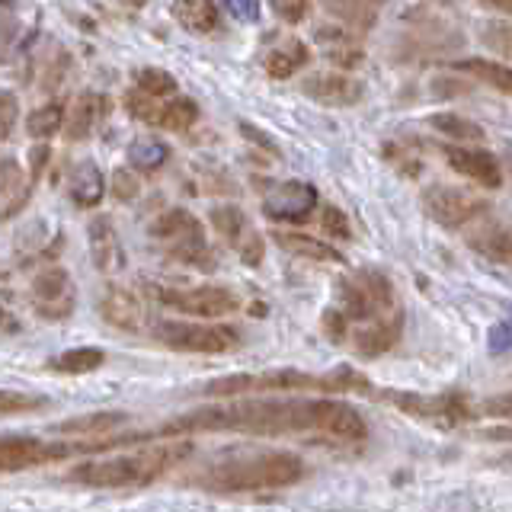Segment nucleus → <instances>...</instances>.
Masks as SVG:
<instances>
[{
  "label": "nucleus",
  "mask_w": 512,
  "mask_h": 512,
  "mask_svg": "<svg viewBox=\"0 0 512 512\" xmlns=\"http://www.w3.org/2000/svg\"><path fill=\"white\" fill-rule=\"evenodd\" d=\"M320 400H240V404L205 407L170 423L164 432L228 429L250 436H285V432H317Z\"/></svg>",
  "instance_id": "1"
},
{
  "label": "nucleus",
  "mask_w": 512,
  "mask_h": 512,
  "mask_svg": "<svg viewBox=\"0 0 512 512\" xmlns=\"http://www.w3.org/2000/svg\"><path fill=\"white\" fill-rule=\"evenodd\" d=\"M192 452L189 442H173V445H160L148 448V452L138 455H112V458H93L77 464L71 471V480L84 487L96 490H138L154 484L157 477H164L176 461L186 458Z\"/></svg>",
  "instance_id": "2"
},
{
  "label": "nucleus",
  "mask_w": 512,
  "mask_h": 512,
  "mask_svg": "<svg viewBox=\"0 0 512 512\" xmlns=\"http://www.w3.org/2000/svg\"><path fill=\"white\" fill-rule=\"evenodd\" d=\"M304 477V461L295 452H256L215 464L202 484L215 493H260L285 490Z\"/></svg>",
  "instance_id": "3"
},
{
  "label": "nucleus",
  "mask_w": 512,
  "mask_h": 512,
  "mask_svg": "<svg viewBox=\"0 0 512 512\" xmlns=\"http://www.w3.org/2000/svg\"><path fill=\"white\" fill-rule=\"evenodd\" d=\"M269 391H368V381L356 372H333V375H308L295 368H279V372H260V375H228L208 381L202 394L205 397H237V394H269Z\"/></svg>",
  "instance_id": "4"
},
{
  "label": "nucleus",
  "mask_w": 512,
  "mask_h": 512,
  "mask_svg": "<svg viewBox=\"0 0 512 512\" xmlns=\"http://www.w3.org/2000/svg\"><path fill=\"white\" fill-rule=\"evenodd\" d=\"M148 234L176 263H186V266H208L212 263V250H208V244H205L202 224L196 215L186 212V208H170V212L157 215L151 221Z\"/></svg>",
  "instance_id": "5"
},
{
  "label": "nucleus",
  "mask_w": 512,
  "mask_h": 512,
  "mask_svg": "<svg viewBox=\"0 0 512 512\" xmlns=\"http://www.w3.org/2000/svg\"><path fill=\"white\" fill-rule=\"evenodd\" d=\"M340 311L349 320H375L394 311V285L378 269H359L336 288Z\"/></svg>",
  "instance_id": "6"
},
{
  "label": "nucleus",
  "mask_w": 512,
  "mask_h": 512,
  "mask_svg": "<svg viewBox=\"0 0 512 512\" xmlns=\"http://www.w3.org/2000/svg\"><path fill=\"white\" fill-rule=\"evenodd\" d=\"M157 340L176 352H196V356H224L240 346V333L221 324H186V320H167L157 327Z\"/></svg>",
  "instance_id": "7"
},
{
  "label": "nucleus",
  "mask_w": 512,
  "mask_h": 512,
  "mask_svg": "<svg viewBox=\"0 0 512 512\" xmlns=\"http://www.w3.org/2000/svg\"><path fill=\"white\" fill-rule=\"evenodd\" d=\"M154 298L167 308L199 317V320H215V317H228L240 308V298L231 288L221 285H199V288H151Z\"/></svg>",
  "instance_id": "8"
},
{
  "label": "nucleus",
  "mask_w": 512,
  "mask_h": 512,
  "mask_svg": "<svg viewBox=\"0 0 512 512\" xmlns=\"http://www.w3.org/2000/svg\"><path fill=\"white\" fill-rule=\"evenodd\" d=\"M423 208L442 228H468L471 221H477L487 212V199H480L471 189L436 183L423 192Z\"/></svg>",
  "instance_id": "9"
},
{
  "label": "nucleus",
  "mask_w": 512,
  "mask_h": 512,
  "mask_svg": "<svg viewBox=\"0 0 512 512\" xmlns=\"http://www.w3.org/2000/svg\"><path fill=\"white\" fill-rule=\"evenodd\" d=\"M391 400L397 410H404L407 416H416V420H426V423H436L442 429H455L461 423H468L471 416H477L468 404L464 394H436V397H426V394H384Z\"/></svg>",
  "instance_id": "10"
},
{
  "label": "nucleus",
  "mask_w": 512,
  "mask_h": 512,
  "mask_svg": "<svg viewBox=\"0 0 512 512\" xmlns=\"http://www.w3.org/2000/svg\"><path fill=\"white\" fill-rule=\"evenodd\" d=\"M32 308L42 320H68L77 304V288L68 276V269L45 266L32 279Z\"/></svg>",
  "instance_id": "11"
},
{
  "label": "nucleus",
  "mask_w": 512,
  "mask_h": 512,
  "mask_svg": "<svg viewBox=\"0 0 512 512\" xmlns=\"http://www.w3.org/2000/svg\"><path fill=\"white\" fill-rule=\"evenodd\" d=\"M314 208H317V189L301 180L279 183L276 189H269L263 199V215L276 224H298L308 218Z\"/></svg>",
  "instance_id": "12"
},
{
  "label": "nucleus",
  "mask_w": 512,
  "mask_h": 512,
  "mask_svg": "<svg viewBox=\"0 0 512 512\" xmlns=\"http://www.w3.org/2000/svg\"><path fill=\"white\" fill-rule=\"evenodd\" d=\"M71 452L74 445H52L36 436H0V474L36 468V464H45L48 458H61Z\"/></svg>",
  "instance_id": "13"
},
{
  "label": "nucleus",
  "mask_w": 512,
  "mask_h": 512,
  "mask_svg": "<svg viewBox=\"0 0 512 512\" xmlns=\"http://www.w3.org/2000/svg\"><path fill=\"white\" fill-rule=\"evenodd\" d=\"M301 90L311 96L314 103L320 106H333V109H346V106H356L365 87L362 80H356L352 74H340V71H327V74H314L301 84Z\"/></svg>",
  "instance_id": "14"
},
{
  "label": "nucleus",
  "mask_w": 512,
  "mask_h": 512,
  "mask_svg": "<svg viewBox=\"0 0 512 512\" xmlns=\"http://www.w3.org/2000/svg\"><path fill=\"white\" fill-rule=\"evenodd\" d=\"M317 432L330 436L336 442H365L368 426L356 407L343 404V400L320 397V416H317Z\"/></svg>",
  "instance_id": "15"
},
{
  "label": "nucleus",
  "mask_w": 512,
  "mask_h": 512,
  "mask_svg": "<svg viewBox=\"0 0 512 512\" xmlns=\"http://www.w3.org/2000/svg\"><path fill=\"white\" fill-rule=\"evenodd\" d=\"M87 237H90V260L93 266L106 272V276H116V272L125 266V247H122V237L116 231L109 215H96L87 224Z\"/></svg>",
  "instance_id": "16"
},
{
  "label": "nucleus",
  "mask_w": 512,
  "mask_h": 512,
  "mask_svg": "<svg viewBox=\"0 0 512 512\" xmlns=\"http://www.w3.org/2000/svg\"><path fill=\"white\" fill-rule=\"evenodd\" d=\"M100 314L109 327L125 330V333H141L144 330V301L125 285H109L100 298Z\"/></svg>",
  "instance_id": "17"
},
{
  "label": "nucleus",
  "mask_w": 512,
  "mask_h": 512,
  "mask_svg": "<svg viewBox=\"0 0 512 512\" xmlns=\"http://www.w3.org/2000/svg\"><path fill=\"white\" fill-rule=\"evenodd\" d=\"M445 160H448V167H452L455 173L468 176V180L477 183V186L496 189V186L503 183L500 160H496L490 151H480V148H468V144H461V148H448Z\"/></svg>",
  "instance_id": "18"
},
{
  "label": "nucleus",
  "mask_w": 512,
  "mask_h": 512,
  "mask_svg": "<svg viewBox=\"0 0 512 512\" xmlns=\"http://www.w3.org/2000/svg\"><path fill=\"white\" fill-rule=\"evenodd\" d=\"M400 330H404V314L391 311L384 317H375L368 327H359L356 333H352V346H356V352L362 359H378L397 346Z\"/></svg>",
  "instance_id": "19"
},
{
  "label": "nucleus",
  "mask_w": 512,
  "mask_h": 512,
  "mask_svg": "<svg viewBox=\"0 0 512 512\" xmlns=\"http://www.w3.org/2000/svg\"><path fill=\"white\" fill-rule=\"evenodd\" d=\"M314 39L320 45V52H324V58L333 64V68H340V71H352V68H359V64L365 61V48L362 42L352 36V32L346 26H320L314 32Z\"/></svg>",
  "instance_id": "20"
},
{
  "label": "nucleus",
  "mask_w": 512,
  "mask_h": 512,
  "mask_svg": "<svg viewBox=\"0 0 512 512\" xmlns=\"http://www.w3.org/2000/svg\"><path fill=\"white\" fill-rule=\"evenodd\" d=\"M106 96L100 93H93V90H84L77 96V100L71 103L68 109V116H64V125H61V132L68 135V141H84L93 135V128L103 122L106 116Z\"/></svg>",
  "instance_id": "21"
},
{
  "label": "nucleus",
  "mask_w": 512,
  "mask_h": 512,
  "mask_svg": "<svg viewBox=\"0 0 512 512\" xmlns=\"http://www.w3.org/2000/svg\"><path fill=\"white\" fill-rule=\"evenodd\" d=\"M29 192H32L29 173L16 164L13 157L0 160V221H10L20 215L29 202Z\"/></svg>",
  "instance_id": "22"
},
{
  "label": "nucleus",
  "mask_w": 512,
  "mask_h": 512,
  "mask_svg": "<svg viewBox=\"0 0 512 512\" xmlns=\"http://www.w3.org/2000/svg\"><path fill=\"white\" fill-rule=\"evenodd\" d=\"M106 192V176L96 160H77L71 170V183H68V196L77 208H96L103 202Z\"/></svg>",
  "instance_id": "23"
},
{
  "label": "nucleus",
  "mask_w": 512,
  "mask_h": 512,
  "mask_svg": "<svg viewBox=\"0 0 512 512\" xmlns=\"http://www.w3.org/2000/svg\"><path fill=\"white\" fill-rule=\"evenodd\" d=\"M468 244L474 253L493 263H512V231L503 221H484L468 231Z\"/></svg>",
  "instance_id": "24"
},
{
  "label": "nucleus",
  "mask_w": 512,
  "mask_h": 512,
  "mask_svg": "<svg viewBox=\"0 0 512 512\" xmlns=\"http://www.w3.org/2000/svg\"><path fill=\"white\" fill-rule=\"evenodd\" d=\"M170 13L186 32H196V36H208L221 26V10L215 0H173Z\"/></svg>",
  "instance_id": "25"
},
{
  "label": "nucleus",
  "mask_w": 512,
  "mask_h": 512,
  "mask_svg": "<svg viewBox=\"0 0 512 512\" xmlns=\"http://www.w3.org/2000/svg\"><path fill=\"white\" fill-rule=\"evenodd\" d=\"M308 61H311L308 45H304L301 39H285V42L269 48L266 58H263V68L272 80H288L292 74H298Z\"/></svg>",
  "instance_id": "26"
},
{
  "label": "nucleus",
  "mask_w": 512,
  "mask_h": 512,
  "mask_svg": "<svg viewBox=\"0 0 512 512\" xmlns=\"http://www.w3.org/2000/svg\"><path fill=\"white\" fill-rule=\"evenodd\" d=\"M272 237H276V244L282 250L295 253V256H304V260H314V263H340L343 260L340 250H333L330 244H324V240H317L311 234H301V231H276Z\"/></svg>",
  "instance_id": "27"
},
{
  "label": "nucleus",
  "mask_w": 512,
  "mask_h": 512,
  "mask_svg": "<svg viewBox=\"0 0 512 512\" xmlns=\"http://www.w3.org/2000/svg\"><path fill=\"white\" fill-rule=\"evenodd\" d=\"M324 7L340 20L346 29H372L378 20L381 0H324Z\"/></svg>",
  "instance_id": "28"
},
{
  "label": "nucleus",
  "mask_w": 512,
  "mask_h": 512,
  "mask_svg": "<svg viewBox=\"0 0 512 512\" xmlns=\"http://www.w3.org/2000/svg\"><path fill=\"white\" fill-rule=\"evenodd\" d=\"M199 122V106L189 100V96H167L164 103H160V112H157V128H164V132H189L192 125Z\"/></svg>",
  "instance_id": "29"
},
{
  "label": "nucleus",
  "mask_w": 512,
  "mask_h": 512,
  "mask_svg": "<svg viewBox=\"0 0 512 512\" xmlns=\"http://www.w3.org/2000/svg\"><path fill=\"white\" fill-rule=\"evenodd\" d=\"M106 362V352L100 346H77L68 352H58V356L48 362V368L58 375H90Z\"/></svg>",
  "instance_id": "30"
},
{
  "label": "nucleus",
  "mask_w": 512,
  "mask_h": 512,
  "mask_svg": "<svg viewBox=\"0 0 512 512\" xmlns=\"http://www.w3.org/2000/svg\"><path fill=\"white\" fill-rule=\"evenodd\" d=\"M170 157V148L160 138H151V135H141L128 144V164L141 173H151V170H160L167 164Z\"/></svg>",
  "instance_id": "31"
},
{
  "label": "nucleus",
  "mask_w": 512,
  "mask_h": 512,
  "mask_svg": "<svg viewBox=\"0 0 512 512\" xmlns=\"http://www.w3.org/2000/svg\"><path fill=\"white\" fill-rule=\"evenodd\" d=\"M125 423V413L119 410H103V413H87V416H74V420H64L55 429L64 436H96V432H109Z\"/></svg>",
  "instance_id": "32"
},
{
  "label": "nucleus",
  "mask_w": 512,
  "mask_h": 512,
  "mask_svg": "<svg viewBox=\"0 0 512 512\" xmlns=\"http://www.w3.org/2000/svg\"><path fill=\"white\" fill-rule=\"evenodd\" d=\"M458 68L468 71L477 80H484V84H490L493 90L512 96V68H509V64L490 61V58H468V61H461Z\"/></svg>",
  "instance_id": "33"
},
{
  "label": "nucleus",
  "mask_w": 512,
  "mask_h": 512,
  "mask_svg": "<svg viewBox=\"0 0 512 512\" xmlns=\"http://www.w3.org/2000/svg\"><path fill=\"white\" fill-rule=\"evenodd\" d=\"M429 125L436 128L439 135L452 138V141H458V144H480V141L487 138V132H484V128H480L477 122L464 119V116H452V112H442V116H432V119H429Z\"/></svg>",
  "instance_id": "34"
},
{
  "label": "nucleus",
  "mask_w": 512,
  "mask_h": 512,
  "mask_svg": "<svg viewBox=\"0 0 512 512\" xmlns=\"http://www.w3.org/2000/svg\"><path fill=\"white\" fill-rule=\"evenodd\" d=\"M208 221H212V228L228 240V244L234 247V240L244 234L250 224H247V215L240 212L237 205H215L212 212H208Z\"/></svg>",
  "instance_id": "35"
},
{
  "label": "nucleus",
  "mask_w": 512,
  "mask_h": 512,
  "mask_svg": "<svg viewBox=\"0 0 512 512\" xmlns=\"http://www.w3.org/2000/svg\"><path fill=\"white\" fill-rule=\"evenodd\" d=\"M61 125H64V109L58 103H48V106H39L32 116L26 119V132L32 138H39V141H48L52 135L61 132Z\"/></svg>",
  "instance_id": "36"
},
{
  "label": "nucleus",
  "mask_w": 512,
  "mask_h": 512,
  "mask_svg": "<svg viewBox=\"0 0 512 512\" xmlns=\"http://www.w3.org/2000/svg\"><path fill=\"white\" fill-rule=\"evenodd\" d=\"M167 96H151V93H144V90H128L125 93V109H128V116H135L138 122H148L154 125L157 122V112H160V103H164Z\"/></svg>",
  "instance_id": "37"
},
{
  "label": "nucleus",
  "mask_w": 512,
  "mask_h": 512,
  "mask_svg": "<svg viewBox=\"0 0 512 512\" xmlns=\"http://www.w3.org/2000/svg\"><path fill=\"white\" fill-rule=\"evenodd\" d=\"M135 87L151 93V96H173L176 93V80L164 68H138L135 71Z\"/></svg>",
  "instance_id": "38"
},
{
  "label": "nucleus",
  "mask_w": 512,
  "mask_h": 512,
  "mask_svg": "<svg viewBox=\"0 0 512 512\" xmlns=\"http://www.w3.org/2000/svg\"><path fill=\"white\" fill-rule=\"evenodd\" d=\"M234 250H237L240 263H244V266H260L263 256H266V240H263V234L256 231V228H247L244 234L234 240Z\"/></svg>",
  "instance_id": "39"
},
{
  "label": "nucleus",
  "mask_w": 512,
  "mask_h": 512,
  "mask_svg": "<svg viewBox=\"0 0 512 512\" xmlns=\"http://www.w3.org/2000/svg\"><path fill=\"white\" fill-rule=\"evenodd\" d=\"M45 407V397L39 394H20V391H4L0 388V413H26Z\"/></svg>",
  "instance_id": "40"
},
{
  "label": "nucleus",
  "mask_w": 512,
  "mask_h": 512,
  "mask_svg": "<svg viewBox=\"0 0 512 512\" xmlns=\"http://www.w3.org/2000/svg\"><path fill=\"white\" fill-rule=\"evenodd\" d=\"M320 228H324L336 240H349L352 237V224H349V218L336 205H327L324 212H320Z\"/></svg>",
  "instance_id": "41"
},
{
  "label": "nucleus",
  "mask_w": 512,
  "mask_h": 512,
  "mask_svg": "<svg viewBox=\"0 0 512 512\" xmlns=\"http://www.w3.org/2000/svg\"><path fill=\"white\" fill-rule=\"evenodd\" d=\"M16 119H20V100L10 90H0V141L13 135Z\"/></svg>",
  "instance_id": "42"
},
{
  "label": "nucleus",
  "mask_w": 512,
  "mask_h": 512,
  "mask_svg": "<svg viewBox=\"0 0 512 512\" xmlns=\"http://www.w3.org/2000/svg\"><path fill=\"white\" fill-rule=\"evenodd\" d=\"M138 176L132 170H116L112 173V196L119 202H135L138 199Z\"/></svg>",
  "instance_id": "43"
},
{
  "label": "nucleus",
  "mask_w": 512,
  "mask_h": 512,
  "mask_svg": "<svg viewBox=\"0 0 512 512\" xmlns=\"http://www.w3.org/2000/svg\"><path fill=\"white\" fill-rule=\"evenodd\" d=\"M320 324H324L327 340H333V343H343L346 336H349V317H346L340 308L324 311V317H320Z\"/></svg>",
  "instance_id": "44"
},
{
  "label": "nucleus",
  "mask_w": 512,
  "mask_h": 512,
  "mask_svg": "<svg viewBox=\"0 0 512 512\" xmlns=\"http://www.w3.org/2000/svg\"><path fill=\"white\" fill-rule=\"evenodd\" d=\"M272 10H276L279 20L285 23H301L304 16H308V7H311V0H269Z\"/></svg>",
  "instance_id": "45"
},
{
  "label": "nucleus",
  "mask_w": 512,
  "mask_h": 512,
  "mask_svg": "<svg viewBox=\"0 0 512 512\" xmlns=\"http://www.w3.org/2000/svg\"><path fill=\"white\" fill-rule=\"evenodd\" d=\"M487 349L493 356H500V352H509L512 349V317L509 320H500L496 327H490L487 333Z\"/></svg>",
  "instance_id": "46"
},
{
  "label": "nucleus",
  "mask_w": 512,
  "mask_h": 512,
  "mask_svg": "<svg viewBox=\"0 0 512 512\" xmlns=\"http://www.w3.org/2000/svg\"><path fill=\"white\" fill-rule=\"evenodd\" d=\"M221 4L240 23H256V20H260V4H256V0H221Z\"/></svg>",
  "instance_id": "47"
},
{
  "label": "nucleus",
  "mask_w": 512,
  "mask_h": 512,
  "mask_svg": "<svg viewBox=\"0 0 512 512\" xmlns=\"http://www.w3.org/2000/svg\"><path fill=\"white\" fill-rule=\"evenodd\" d=\"M487 42H490L493 52H500L503 58L512 61V23L509 26H493L487 32Z\"/></svg>",
  "instance_id": "48"
},
{
  "label": "nucleus",
  "mask_w": 512,
  "mask_h": 512,
  "mask_svg": "<svg viewBox=\"0 0 512 512\" xmlns=\"http://www.w3.org/2000/svg\"><path fill=\"white\" fill-rule=\"evenodd\" d=\"M48 157H52V148L45 141H39L36 148H29V180H39L48 167Z\"/></svg>",
  "instance_id": "49"
},
{
  "label": "nucleus",
  "mask_w": 512,
  "mask_h": 512,
  "mask_svg": "<svg viewBox=\"0 0 512 512\" xmlns=\"http://www.w3.org/2000/svg\"><path fill=\"white\" fill-rule=\"evenodd\" d=\"M240 135H244L247 141H253L256 148H263L266 154H272V157H279V144L272 141L266 132H260V128H253V125H247V122H240Z\"/></svg>",
  "instance_id": "50"
},
{
  "label": "nucleus",
  "mask_w": 512,
  "mask_h": 512,
  "mask_svg": "<svg viewBox=\"0 0 512 512\" xmlns=\"http://www.w3.org/2000/svg\"><path fill=\"white\" fill-rule=\"evenodd\" d=\"M477 416H512V391L484 400V407H480Z\"/></svg>",
  "instance_id": "51"
},
{
  "label": "nucleus",
  "mask_w": 512,
  "mask_h": 512,
  "mask_svg": "<svg viewBox=\"0 0 512 512\" xmlns=\"http://www.w3.org/2000/svg\"><path fill=\"white\" fill-rule=\"evenodd\" d=\"M480 439H487V442H512V426H490L480 432Z\"/></svg>",
  "instance_id": "52"
},
{
  "label": "nucleus",
  "mask_w": 512,
  "mask_h": 512,
  "mask_svg": "<svg viewBox=\"0 0 512 512\" xmlns=\"http://www.w3.org/2000/svg\"><path fill=\"white\" fill-rule=\"evenodd\" d=\"M20 330V320H16L7 308H0V333H16Z\"/></svg>",
  "instance_id": "53"
},
{
  "label": "nucleus",
  "mask_w": 512,
  "mask_h": 512,
  "mask_svg": "<svg viewBox=\"0 0 512 512\" xmlns=\"http://www.w3.org/2000/svg\"><path fill=\"white\" fill-rule=\"evenodd\" d=\"M484 7H490V10H496V13H506V16H512V0H480Z\"/></svg>",
  "instance_id": "54"
},
{
  "label": "nucleus",
  "mask_w": 512,
  "mask_h": 512,
  "mask_svg": "<svg viewBox=\"0 0 512 512\" xmlns=\"http://www.w3.org/2000/svg\"><path fill=\"white\" fill-rule=\"evenodd\" d=\"M125 4H132V7H141V4H144V0H125Z\"/></svg>",
  "instance_id": "55"
}]
</instances>
